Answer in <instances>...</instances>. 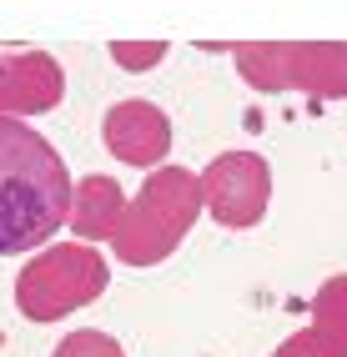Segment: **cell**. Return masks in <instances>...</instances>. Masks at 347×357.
<instances>
[{
    "label": "cell",
    "instance_id": "obj_1",
    "mask_svg": "<svg viewBox=\"0 0 347 357\" xmlns=\"http://www.w3.org/2000/svg\"><path fill=\"white\" fill-rule=\"evenodd\" d=\"M71 172L61 151L15 116H0V257L51 242L71 217Z\"/></svg>",
    "mask_w": 347,
    "mask_h": 357
},
{
    "label": "cell",
    "instance_id": "obj_2",
    "mask_svg": "<svg viewBox=\"0 0 347 357\" xmlns=\"http://www.w3.org/2000/svg\"><path fill=\"white\" fill-rule=\"evenodd\" d=\"M61 357H116V347H111V342H101L96 332H76V342L65 347Z\"/></svg>",
    "mask_w": 347,
    "mask_h": 357
}]
</instances>
